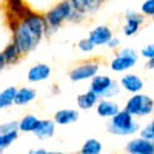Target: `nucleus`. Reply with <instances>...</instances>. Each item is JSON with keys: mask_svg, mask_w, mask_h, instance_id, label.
Returning a JSON list of instances; mask_svg holds the SVG:
<instances>
[{"mask_svg": "<svg viewBox=\"0 0 154 154\" xmlns=\"http://www.w3.org/2000/svg\"><path fill=\"white\" fill-rule=\"evenodd\" d=\"M43 38H45V20L42 14L28 11L17 22L12 23L11 42L17 46L23 57L34 53Z\"/></svg>", "mask_w": 154, "mask_h": 154, "instance_id": "1", "label": "nucleus"}, {"mask_svg": "<svg viewBox=\"0 0 154 154\" xmlns=\"http://www.w3.org/2000/svg\"><path fill=\"white\" fill-rule=\"evenodd\" d=\"M140 122L130 116L125 109H120L116 116L106 120V131L116 137H134L139 134Z\"/></svg>", "mask_w": 154, "mask_h": 154, "instance_id": "2", "label": "nucleus"}, {"mask_svg": "<svg viewBox=\"0 0 154 154\" xmlns=\"http://www.w3.org/2000/svg\"><path fill=\"white\" fill-rule=\"evenodd\" d=\"M72 11V6L68 0H60L57 5H54L51 9H48L43 14L45 20V37L54 35L63 25L68 23L69 14Z\"/></svg>", "mask_w": 154, "mask_h": 154, "instance_id": "3", "label": "nucleus"}, {"mask_svg": "<svg viewBox=\"0 0 154 154\" xmlns=\"http://www.w3.org/2000/svg\"><path fill=\"white\" fill-rule=\"evenodd\" d=\"M123 109L133 116L134 119L140 120V119H148L154 112V100L151 94L146 93H139V94H133L126 99Z\"/></svg>", "mask_w": 154, "mask_h": 154, "instance_id": "4", "label": "nucleus"}, {"mask_svg": "<svg viewBox=\"0 0 154 154\" xmlns=\"http://www.w3.org/2000/svg\"><path fill=\"white\" fill-rule=\"evenodd\" d=\"M139 63V51L131 46H120L109 60V69L114 74H125L133 71Z\"/></svg>", "mask_w": 154, "mask_h": 154, "instance_id": "5", "label": "nucleus"}, {"mask_svg": "<svg viewBox=\"0 0 154 154\" xmlns=\"http://www.w3.org/2000/svg\"><path fill=\"white\" fill-rule=\"evenodd\" d=\"M100 62L99 60H83L80 63L74 65L68 71V79L72 83H82V82H89L94 75L100 72Z\"/></svg>", "mask_w": 154, "mask_h": 154, "instance_id": "6", "label": "nucleus"}, {"mask_svg": "<svg viewBox=\"0 0 154 154\" xmlns=\"http://www.w3.org/2000/svg\"><path fill=\"white\" fill-rule=\"evenodd\" d=\"M119 85H120V89L122 91H125L126 94H139V93H142L143 89H145V80H143V77L137 74V72H125L122 74V77L117 80Z\"/></svg>", "mask_w": 154, "mask_h": 154, "instance_id": "7", "label": "nucleus"}, {"mask_svg": "<svg viewBox=\"0 0 154 154\" xmlns=\"http://www.w3.org/2000/svg\"><path fill=\"white\" fill-rule=\"evenodd\" d=\"M143 23H145V17L140 14V12H137L134 9H126L125 11V23H123V28H122V34L126 38L136 37Z\"/></svg>", "mask_w": 154, "mask_h": 154, "instance_id": "8", "label": "nucleus"}, {"mask_svg": "<svg viewBox=\"0 0 154 154\" xmlns=\"http://www.w3.org/2000/svg\"><path fill=\"white\" fill-rule=\"evenodd\" d=\"M53 75V68H51V65H48V63H43V62H38L35 63V65H32L28 72H26V80L29 83H43L46 82L49 77Z\"/></svg>", "mask_w": 154, "mask_h": 154, "instance_id": "9", "label": "nucleus"}, {"mask_svg": "<svg viewBox=\"0 0 154 154\" xmlns=\"http://www.w3.org/2000/svg\"><path fill=\"white\" fill-rule=\"evenodd\" d=\"M125 152L126 154H154V142L134 136L126 142L125 145Z\"/></svg>", "mask_w": 154, "mask_h": 154, "instance_id": "10", "label": "nucleus"}, {"mask_svg": "<svg viewBox=\"0 0 154 154\" xmlns=\"http://www.w3.org/2000/svg\"><path fill=\"white\" fill-rule=\"evenodd\" d=\"M112 35H114V32L108 25H99V26H94L91 31H89L86 38L96 48H100V46H105Z\"/></svg>", "mask_w": 154, "mask_h": 154, "instance_id": "11", "label": "nucleus"}, {"mask_svg": "<svg viewBox=\"0 0 154 154\" xmlns=\"http://www.w3.org/2000/svg\"><path fill=\"white\" fill-rule=\"evenodd\" d=\"M96 112L100 119H111L112 116H116L122 108H120V103L119 102H116L114 99H99L97 105L94 106Z\"/></svg>", "mask_w": 154, "mask_h": 154, "instance_id": "12", "label": "nucleus"}, {"mask_svg": "<svg viewBox=\"0 0 154 154\" xmlns=\"http://www.w3.org/2000/svg\"><path fill=\"white\" fill-rule=\"evenodd\" d=\"M79 119H80V112H79V109H74V108L57 109L53 116V122L56 125H60V126L74 125V123L79 122Z\"/></svg>", "mask_w": 154, "mask_h": 154, "instance_id": "13", "label": "nucleus"}, {"mask_svg": "<svg viewBox=\"0 0 154 154\" xmlns=\"http://www.w3.org/2000/svg\"><path fill=\"white\" fill-rule=\"evenodd\" d=\"M56 123L53 122V119H40L35 126V130L32 131L34 137L38 140H49L56 136Z\"/></svg>", "mask_w": 154, "mask_h": 154, "instance_id": "14", "label": "nucleus"}, {"mask_svg": "<svg viewBox=\"0 0 154 154\" xmlns=\"http://www.w3.org/2000/svg\"><path fill=\"white\" fill-rule=\"evenodd\" d=\"M112 77L111 75H108V74H102V72H99L97 75H94L91 80H89V88L88 89H91V91L99 97V99H102L103 97V94H105V91L109 88V85L112 83Z\"/></svg>", "mask_w": 154, "mask_h": 154, "instance_id": "15", "label": "nucleus"}, {"mask_svg": "<svg viewBox=\"0 0 154 154\" xmlns=\"http://www.w3.org/2000/svg\"><path fill=\"white\" fill-rule=\"evenodd\" d=\"M37 99V89L32 86H20L17 88V93L14 97V105L16 106H26Z\"/></svg>", "mask_w": 154, "mask_h": 154, "instance_id": "16", "label": "nucleus"}, {"mask_svg": "<svg viewBox=\"0 0 154 154\" xmlns=\"http://www.w3.org/2000/svg\"><path fill=\"white\" fill-rule=\"evenodd\" d=\"M71 3L72 9L83 14L85 17L88 16H94L96 12L100 9V5L96 2V0H68Z\"/></svg>", "mask_w": 154, "mask_h": 154, "instance_id": "17", "label": "nucleus"}, {"mask_svg": "<svg viewBox=\"0 0 154 154\" xmlns=\"http://www.w3.org/2000/svg\"><path fill=\"white\" fill-rule=\"evenodd\" d=\"M99 97L91 91V89H86L85 93H80L75 99V103L77 108L82 109V111H89V109H94V106L97 105Z\"/></svg>", "mask_w": 154, "mask_h": 154, "instance_id": "18", "label": "nucleus"}, {"mask_svg": "<svg viewBox=\"0 0 154 154\" xmlns=\"http://www.w3.org/2000/svg\"><path fill=\"white\" fill-rule=\"evenodd\" d=\"M38 119L35 114H25L20 120H17V126H19V133L23 134H32V131L35 130V126L38 123Z\"/></svg>", "mask_w": 154, "mask_h": 154, "instance_id": "19", "label": "nucleus"}, {"mask_svg": "<svg viewBox=\"0 0 154 154\" xmlns=\"http://www.w3.org/2000/svg\"><path fill=\"white\" fill-rule=\"evenodd\" d=\"M103 152V143L96 137H89L82 143L77 154H102Z\"/></svg>", "mask_w": 154, "mask_h": 154, "instance_id": "20", "label": "nucleus"}, {"mask_svg": "<svg viewBox=\"0 0 154 154\" xmlns=\"http://www.w3.org/2000/svg\"><path fill=\"white\" fill-rule=\"evenodd\" d=\"M0 53L3 54V57H5V62H6V65L8 66H11V65H17V63L23 59V56L20 54V51L17 49V46L12 43V42H9Z\"/></svg>", "mask_w": 154, "mask_h": 154, "instance_id": "21", "label": "nucleus"}, {"mask_svg": "<svg viewBox=\"0 0 154 154\" xmlns=\"http://www.w3.org/2000/svg\"><path fill=\"white\" fill-rule=\"evenodd\" d=\"M17 93V86H6L0 91V108L6 109L14 105V97Z\"/></svg>", "mask_w": 154, "mask_h": 154, "instance_id": "22", "label": "nucleus"}, {"mask_svg": "<svg viewBox=\"0 0 154 154\" xmlns=\"http://www.w3.org/2000/svg\"><path fill=\"white\" fill-rule=\"evenodd\" d=\"M19 131L14 133H8V134H0V154H3L9 146H12V143L19 139Z\"/></svg>", "mask_w": 154, "mask_h": 154, "instance_id": "23", "label": "nucleus"}, {"mask_svg": "<svg viewBox=\"0 0 154 154\" xmlns=\"http://www.w3.org/2000/svg\"><path fill=\"white\" fill-rule=\"evenodd\" d=\"M137 136L145 139V140H148V142H154V120L149 119L143 126H140Z\"/></svg>", "mask_w": 154, "mask_h": 154, "instance_id": "24", "label": "nucleus"}, {"mask_svg": "<svg viewBox=\"0 0 154 154\" xmlns=\"http://www.w3.org/2000/svg\"><path fill=\"white\" fill-rule=\"evenodd\" d=\"M122 94V89H120V85H119V82L117 80H112V83L109 85V88L105 91V94H103V97L102 99H116V97H119Z\"/></svg>", "mask_w": 154, "mask_h": 154, "instance_id": "25", "label": "nucleus"}, {"mask_svg": "<svg viewBox=\"0 0 154 154\" xmlns=\"http://www.w3.org/2000/svg\"><path fill=\"white\" fill-rule=\"evenodd\" d=\"M77 49H79L82 54H91V53H94L96 46L85 37V38H80V40L77 42Z\"/></svg>", "mask_w": 154, "mask_h": 154, "instance_id": "26", "label": "nucleus"}, {"mask_svg": "<svg viewBox=\"0 0 154 154\" xmlns=\"http://www.w3.org/2000/svg\"><path fill=\"white\" fill-rule=\"evenodd\" d=\"M140 14L149 19L154 16V0H145L142 6H140Z\"/></svg>", "mask_w": 154, "mask_h": 154, "instance_id": "27", "label": "nucleus"}, {"mask_svg": "<svg viewBox=\"0 0 154 154\" xmlns=\"http://www.w3.org/2000/svg\"><path fill=\"white\" fill-rule=\"evenodd\" d=\"M19 131V126H17V120H8L0 123V134H8V133H14Z\"/></svg>", "mask_w": 154, "mask_h": 154, "instance_id": "28", "label": "nucleus"}, {"mask_svg": "<svg viewBox=\"0 0 154 154\" xmlns=\"http://www.w3.org/2000/svg\"><path fill=\"white\" fill-rule=\"evenodd\" d=\"M139 57H143L145 60L154 59V45H152V42H151V43H148V45H145L142 49H140Z\"/></svg>", "mask_w": 154, "mask_h": 154, "instance_id": "29", "label": "nucleus"}, {"mask_svg": "<svg viewBox=\"0 0 154 154\" xmlns=\"http://www.w3.org/2000/svg\"><path fill=\"white\" fill-rule=\"evenodd\" d=\"M109 51H117L120 46H122V40H120V37H117V35H112L109 40H108V43L105 45Z\"/></svg>", "mask_w": 154, "mask_h": 154, "instance_id": "30", "label": "nucleus"}, {"mask_svg": "<svg viewBox=\"0 0 154 154\" xmlns=\"http://www.w3.org/2000/svg\"><path fill=\"white\" fill-rule=\"evenodd\" d=\"M86 17L83 16V14H80V12H77V11H71V14H69V19H68V23H82L83 20H85Z\"/></svg>", "mask_w": 154, "mask_h": 154, "instance_id": "31", "label": "nucleus"}, {"mask_svg": "<svg viewBox=\"0 0 154 154\" xmlns=\"http://www.w3.org/2000/svg\"><path fill=\"white\" fill-rule=\"evenodd\" d=\"M46 152H48V149H46V148L38 146V148H31V149H28V152H26V154H46Z\"/></svg>", "mask_w": 154, "mask_h": 154, "instance_id": "32", "label": "nucleus"}, {"mask_svg": "<svg viewBox=\"0 0 154 154\" xmlns=\"http://www.w3.org/2000/svg\"><path fill=\"white\" fill-rule=\"evenodd\" d=\"M143 69L148 71V72H152L154 71V59H149L145 62V65H143Z\"/></svg>", "mask_w": 154, "mask_h": 154, "instance_id": "33", "label": "nucleus"}, {"mask_svg": "<svg viewBox=\"0 0 154 154\" xmlns=\"http://www.w3.org/2000/svg\"><path fill=\"white\" fill-rule=\"evenodd\" d=\"M60 93H62V89H60V86L57 83L51 85V94H53V96H59Z\"/></svg>", "mask_w": 154, "mask_h": 154, "instance_id": "34", "label": "nucleus"}, {"mask_svg": "<svg viewBox=\"0 0 154 154\" xmlns=\"http://www.w3.org/2000/svg\"><path fill=\"white\" fill-rule=\"evenodd\" d=\"M6 68H8V65H6V62H5V57H3L2 53H0V72L5 71Z\"/></svg>", "mask_w": 154, "mask_h": 154, "instance_id": "35", "label": "nucleus"}, {"mask_svg": "<svg viewBox=\"0 0 154 154\" xmlns=\"http://www.w3.org/2000/svg\"><path fill=\"white\" fill-rule=\"evenodd\" d=\"M46 154H74V152H68V151H48Z\"/></svg>", "mask_w": 154, "mask_h": 154, "instance_id": "36", "label": "nucleus"}, {"mask_svg": "<svg viewBox=\"0 0 154 154\" xmlns=\"http://www.w3.org/2000/svg\"><path fill=\"white\" fill-rule=\"evenodd\" d=\"M96 2H97V3L102 6V5H103V2H105V0H96Z\"/></svg>", "mask_w": 154, "mask_h": 154, "instance_id": "37", "label": "nucleus"}, {"mask_svg": "<svg viewBox=\"0 0 154 154\" xmlns=\"http://www.w3.org/2000/svg\"><path fill=\"white\" fill-rule=\"evenodd\" d=\"M0 109H2V108H0Z\"/></svg>", "mask_w": 154, "mask_h": 154, "instance_id": "38", "label": "nucleus"}]
</instances>
